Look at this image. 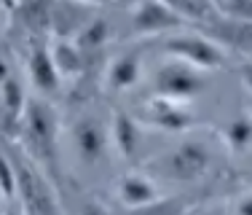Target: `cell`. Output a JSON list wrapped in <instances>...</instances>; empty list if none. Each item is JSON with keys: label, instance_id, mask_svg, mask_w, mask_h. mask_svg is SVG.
<instances>
[{"label": "cell", "instance_id": "6da1fadb", "mask_svg": "<svg viewBox=\"0 0 252 215\" xmlns=\"http://www.w3.org/2000/svg\"><path fill=\"white\" fill-rule=\"evenodd\" d=\"M16 132H19L22 143H25L30 161H35L43 172L57 175V170H59V116L54 113V108L40 97H30Z\"/></svg>", "mask_w": 252, "mask_h": 215}, {"label": "cell", "instance_id": "7a4b0ae2", "mask_svg": "<svg viewBox=\"0 0 252 215\" xmlns=\"http://www.w3.org/2000/svg\"><path fill=\"white\" fill-rule=\"evenodd\" d=\"M16 170V199L25 215H62L57 191L49 183L46 172L35 161L19 159L14 161Z\"/></svg>", "mask_w": 252, "mask_h": 215}, {"label": "cell", "instance_id": "3957f363", "mask_svg": "<svg viewBox=\"0 0 252 215\" xmlns=\"http://www.w3.org/2000/svg\"><path fill=\"white\" fill-rule=\"evenodd\" d=\"M215 161V145L207 135H193L180 140L164 159V170L172 180L196 183L207 178Z\"/></svg>", "mask_w": 252, "mask_h": 215}, {"label": "cell", "instance_id": "277c9868", "mask_svg": "<svg viewBox=\"0 0 252 215\" xmlns=\"http://www.w3.org/2000/svg\"><path fill=\"white\" fill-rule=\"evenodd\" d=\"M164 54L169 59H177V62L201 70V73H209V70H218L225 65V51L201 33H172L164 40Z\"/></svg>", "mask_w": 252, "mask_h": 215}, {"label": "cell", "instance_id": "5b68a950", "mask_svg": "<svg viewBox=\"0 0 252 215\" xmlns=\"http://www.w3.org/2000/svg\"><path fill=\"white\" fill-rule=\"evenodd\" d=\"M207 86H209L207 73H201V70L190 68L185 62H177V59H166L153 78L156 97H166V100L185 103V105L193 97H199Z\"/></svg>", "mask_w": 252, "mask_h": 215}, {"label": "cell", "instance_id": "8992f818", "mask_svg": "<svg viewBox=\"0 0 252 215\" xmlns=\"http://www.w3.org/2000/svg\"><path fill=\"white\" fill-rule=\"evenodd\" d=\"M180 27H183V19L175 14L169 0H145L131 8V33L140 38L175 33Z\"/></svg>", "mask_w": 252, "mask_h": 215}, {"label": "cell", "instance_id": "52a82bcc", "mask_svg": "<svg viewBox=\"0 0 252 215\" xmlns=\"http://www.w3.org/2000/svg\"><path fill=\"white\" fill-rule=\"evenodd\" d=\"M140 124H148V127H158L164 132H188L196 124L193 113L185 103H175V100L166 97H153L142 105V113L137 118Z\"/></svg>", "mask_w": 252, "mask_h": 215}, {"label": "cell", "instance_id": "ba28073f", "mask_svg": "<svg viewBox=\"0 0 252 215\" xmlns=\"http://www.w3.org/2000/svg\"><path fill=\"white\" fill-rule=\"evenodd\" d=\"M73 145L83 164H99L107 156V145H110L107 127L92 113L78 116L73 124Z\"/></svg>", "mask_w": 252, "mask_h": 215}, {"label": "cell", "instance_id": "9c48e42d", "mask_svg": "<svg viewBox=\"0 0 252 215\" xmlns=\"http://www.w3.org/2000/svg\"><path fill=\"white\" fill-rule=\"evenodd\" d=\"M116 196H118V202H121L126 210H142V207L158 202L164 194H161L158 186H156L145 172L134 170V172H126V175L118 178Z\"/></svg>", "mask_w": 252, "mask_h": 215}, {"label": "cell", "instance_id": "30bf717a", "mask_svg": "<svg viewBox=\"0 0 252 215\" xmlns=\"http://www.w3.org/2000/svg\"><path fill=\"white\" fill-rule=\"evenodd\" d=\"M27 75H30V83H32L40 94H57L59 92L62 78H59L57 68H54V62H51L49 43L32 40V46H30V51H27Z\"/></svg>", "mask_w": 252, "mask_h": 215}, {"label": "cell", "instance_id": "8fae6325", "mask_svg": "<svg viewBox=\"0 0 252 215\" xmlns=\"http://www.w3.org/2000/svg\"><path fill=\"white\" fill-rule=\"evenodd\" d=\"M140 75H142V51L126 49L107 62L102 81L110 92H129L131 86H137Z\"/></svg>", "mask_w": 252, "mask_h": 215}, {"label": "cell", "instance_id": "7c38bea8", "mask_svg": "<svg viewBox=\"0 0 252 215\" xmlns=\"http://www.w3.org/2000/svg\"><path fill=\"white\" fill-rule=\"evenodd\" d=\"M110 143L113 148L118 151V156L126 161H134L137 153L142 148V124L137 121L131 113L126 110H116L110 121Z\"/></svg>", "mask_w": 252, "mask_h": 215}, {"label": "cell", "instance_id": "4fadbf2b", "mask_svg": "<svg viewBox=\"0 0 252 215\" xmlns=\"http://www.w3.org/2000/svg\"><path fill=\"white\" fill-rule=\"evenodd\" d=\"M94 16L92 3H51V38L73 40L78 30Z\"/></svg>", "mask_w": 252, "mask_h": 215}, {"label": "cell", "instance_id": "5bb4252c", "mask_svg": "<svg viewBox=\"0 0 252 215\" xmlns=\"http://www.w3.org/2000/svg\"><path fill=\"white\" fill-rule=\"evenodd\" d=\"M201 35H207L209 40L220 46V49H233L239 54L252 57V22H225L218 19L209 27L201 30Z\"/></svg>", "mask_w": 252, "mask_h": 215}, {"label": "cell", "instance_id": "9a60e30c", "mask_svg": "<svg viewBox=\"0 0 252 215\" xmlns=\"http://www.w3.org/2000/svg\"><path fill=\"white\" fill-rule=\"evenodd\" d=\"M49 54H51V62L57 68L59 78H81L89 68V59L81 54V49L73 43V40H64V38H51L49 40Z\"/></svg>", "mask_w": 252, "mask_h": 215}, {"label": "cell", "instance_id": "2e32d148", "mask_svg": "<svg viewBox=\"0 0 252 215\" xmlns=\"http://www.w3.org/2000/svg\"><path fill=\"white\" fill-rule=\"evenodd\" d=\"M5 14L30 35H51V3H19Z\"/></svg>", "mask_w": 252, "mask_h": 215}, {"label": "cell", "instance_id": "e0dca14e", "mask_svg": "<svg viewBox=\"0 0 252 215\" xmlns=\"http://www.w3.org/2000/svg\"><path fill=\"white\" fill-rule=\"evenodd\" d=\"M110 40V22L105 19V16H97L94 14L92 19L86 22L81 30H78V35L73 38V43L81 49L83 57H94L97 51L105 49V43Z\"/></svg>", "mask_w": 252, "mask_h": 215}, {"label": "cell", "instance_id": "ac0fdd59", "mask_svg": "<svg viewBox=\"0 0 252 215\" xmlns=\"http://www.w3.org/2000/svg\"><path fill=\"white\" fill-rule=\"evenodd\" d=\"M27 92L25 86H22L19 78H14V75H8L3 83H0V105H3V116L5 121L11 124V127H19L22 121V113H25L27 108Z\"/></svg>", "mask_w": 252, "mask_h": 215}, {"label": "cell", "instance_id": "d6986e66", "mask_svg": "<svg viewBox=\"0 0 252 215\" xmlns=\"http://www.w3.org/2000/svg\"><path fill=\"white\" fill-rule=\"evenodd\" d=\"M169 5L183 19V25H201V30H204L212 22H218L212 0H169Z\"/></svg>", "mask_w": 252, "mask_h": 215}, {"label": "cell", "instance_id": "ffe728a7", "mask_svg": "<svg viewBox=\"0 0 252 215\" xmlns=\"http://www.w3.org/2000/svg\"><path fill=\"white\" fill-rule=\"evenodd\" d=\"M223 140L228 145V151L242 153L252 148V113H242V116L231 118L223 132Z\"/></svg>", "mask_w": 252, "mask_h": 215}, {"label": "cell", "instance_id": "44dd1931", "mask_svg": "<svg viewBox=\"0 0 252 215\" xmlns=\"http://www.w3.org/2000/svg\"><path fill=\"white\" fill-rule=\"evenodd\" d=\"M218 19L225 22H252V0H212Z\"/></svg>", "mask_w": 252, "mask_h": 215}, {"label": "cell", "instance_id": "7402d4cb", "mask_svg": "<svg viewBox=\"0 0 252 215\" xmlns=\"http://www.w3.org/2000/svg\"><path fill=\"white\" fill-rule=\"evenodd\" d=\"M188 202L177 199V196H161L158 202L142 207V210H131V215H185L188 213Z\"/></svg>", "mask_w": 252, "mask_h": 215}, {"label": "cell", "instance_id": "603a6c76", "mask_svg": "<svg viewBox=\"0 0 252 215\" xmlns=\"http://www.w3.org/2000/svg\"><path fill=\"white\" fill-rule=\"evenodd\" d=\"M0 191H3L5 202L16 199V170L8 153H0Z\"/></svg>", "mask_w": 252, "mask_h": 215}, {"label": "cell", "instance_id": "cb8c5ba5", "mask_svg": "<svg viewBox=\"0 0 252 215\" xmlns=\"http://www.w3.org/2000/svg\"><path fill=\"white\" fill-rule=\"evenodd\" d=\"M233 215H252V191H244L233 199Z\"/></svg>", "mask_w": 252, "mask_h": 215}, {"label": "cell", "instance_id": "d4e9b609", "mask_svg": "<svg viewBox=\"0 0 252 215\" xmlns=\"http://www.w3.org/2000/svg\"><path fill=\"white\" fill-rule=\"evenodd\" d=\"M78 215H110V210H107L102 202L97 199H89V202H83L81 205V210H78Z\"/></svg>", "mask_w": 252, "mask_h": 215}, {"label": "cell", "instance_id": "484cf974", "mask_svg": "<svg viewBox=\"0 0 252 215\" xmlns=\"http://www.w3.org/2000/svg\"><path fill=\"white\" fill-rule=\"evenodd\" d=\"M239 75H242V83H244V89L252 94V62H244L242 65V70H239Z\"/></svg>", "mask_w": 252, "mask_h": 215}, {"label": "cell", "instance_id": "4316f807", "mask_svg": "<svg viewBox=\"0 0 252 215\" xmlns=\"http://www.w3.org/2000/svg\"><path fill=\"white\" fill-rule=\"evenodd\" d=\"M8 75H11V70H8V62H5L3 57H0V83H3L5 78H8Z\"/></svg>", "mask_w": 252, "mask_h": 215}, {"label": "cell", "instance_id": "83f0119b", "mask_svg": "<svg viewBox=\"0 0 252 215\" xmlns=\"http://www.w3.org/2000/svg\"><path fill=\"white\" fill-rule=\"evenodd\" d=\"M0 215H25V213H22V207H19V205H11L8 210H3Z\"/></svg>", "mask_w": 252, "mask_h": 215}, {"label": "cell", "instance_id": "f1b7e54d", "mask_svg": "<svg viewBox=\"0 0 252 215\" xmlns=\"http://www.w3.org/2000/svg\"><path fill=\"white\" fill-rule=\"evenodd\" d=\"M3 205H5V196H3V191H0V213H3Z\"/></svg>", "mask_w": 252, "mask_h": 215}, {"label": "cell", "instance_id": "f546056e", "mask_svg": "<svg viewBox=\"0 0 252 215\" xmlns=\"http://www.w3.org/2000/svg\"><path fill=\"white\" fill-rule=\"evenodd\" d=\"M0 14H3V5H0Z\"/></svg>", "mask_w": 252, "mask_h": 215}]
</instances>
